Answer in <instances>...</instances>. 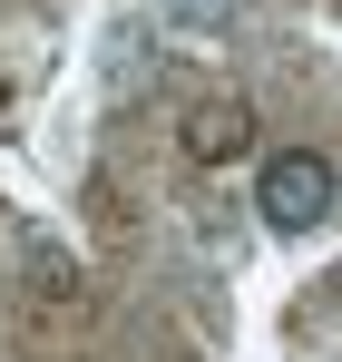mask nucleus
Segmentation results:
<instances>
[{"mask_svg": "<svg viewBox=\"0 0 342 362\" xmlns=\"http://www.w3.org/2000/svg\"><path fill=\"white\" fill-rule=\"evenodd\" d=\"M254 206H264V226H274V235H313V226L333 216V157H313V147H284V157H264V186H254Z\"/></svg>", "mask_w": 342, "mask_h": 362, "instance_id": "f257e3e1", "label": "nucleus"}, {"mask_svg": "<svg viewBox=\"0 0 342 362\" xmlns=\"http://www.w3.org/2000/svg\"><path fill=\"white\" fill-rule=\"evenodd\" d=\"M244 137H254L244 108H206V118L186 127V147H196V157H244Z\"/></svg>", "mask_w": 342, "mask_h": 362, "instance_id": "f03ea898", "label": "nucleus"}]
</instances>
